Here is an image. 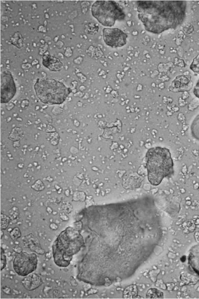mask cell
Wrapping results in <instances>:
<instances>
[{
  "label": "cell",
  "mask_w": 199,
  "mask_h": 299,
  "mask_svg": "<svg viewBox=\"0 0 199 299\" xmlns=\"http://www.w3.org/2000/svg\"><path fill=\"white\" fill-rule=\"evenodd\" d=\"M184 1H138V17L145 29L159 34L180 25L185 17Z\"/></svg>",
  "instance_id": "1"
},
{
  "label": "cell",
  "mask_w": 199,
  "mask_h": 299,
  "mask_svg": "<svg viewBox=\"0 0 199 299\" xmlns=\"http://www.w3.org/2000/svg\"><path fill=\"white\" fill-rule=\"evenodd\" d=\"M173 162L169 150L155 146L148 149L145 154L147 179L153 186L159 185L165 178L174 174Z\"/></svg>",
  "instance_id": "2"
},
{
  "label": "cell",
  "mask_w": 199,
  "mask_h": 299,
  "mask_svg": "<svg viewBox=\"0 0 199 299\" xmlns=\"http://www.w3.org/2000/svg\"><path fill=\"white\" fill-rule=\"evenodd\" d=\"M34 87L37 98L49 105L63 103L71 91L62 82L52 78L38 79Z\"/></svg>",
  "instance_id": "3"
},
{
  "label": "cell",
  "mask_w": 199,
  "mask_h": 299,
  "mask_svg": "<svg viewBox=\"0 0 199 299\" xmlns=\"http://www.w3.org/2000/svg\"><path fill=\"white\" fill-rule=\"evenodd\" d=\"M71 228H67L59 235L53 245V252L55 261L61 259L57 263L58 265L61 260L60 266H62V260L64 261V266L68 265L72 256L79 250L82 245L83 239L77 231Z\"/></svg>",
  "instance_id": "4"
},
{
  "label": "cell",
  "mask_w": 199,
  "mask_h": 299,
  "mask_svg": "<svg viewBox=\"0 0 199 299\" xmlns=\"http://www.w3.org/2000/svg\"><path fill=\"white\" fill-rule=\"evenodd\" d=\"M92 16L104 26L112 27L117 20H123L126 14L113 1H97L91 7Z\"/></svg>",
  "instance_id": "5"
},
{
  "label": "cell",
  "mask_w": 199,
  "mask_h": 299,
  "mask_svg": "<svg viewBox=\"0 0 199 299\" xmlns=\"http://www.w3.org/2000/svg\"><path fill=\"white\" fill-rule=\"evenodd\" d=\"M37 264V258L35 254L21 251L16 254L13 265L18 275L26 276L36 269Z\"/></svg>",
  "instance_id": "6"
},
{
  "label": "cell",
  "mask_w": 199,
  "mask_h": 299,
  "mask_svg": "<svg viewBox=\"0 0 199 299\" xmlns=\"http://www.w3.org/2000/svg\"><path fill=\"white\" fill-rule=\"evenodd\" d=\"M105 43L112 48H119L127 43V34L118 28H105L103 30Z\"/></svg>",
  "instance_id": "7"
},
{
  "label": "cell",
  "mask_w": 199,
  "mask_h": 299,
  "mask_svg": "<svg viewBox=\"0 0 199 299\" xmlns=\"http://www.w3.org/2000/svg\"><path fill=\"white\" fill-rule=\"evenodd\" d=\"M15 93L16 86L11 72H3L1 75V102H8Z\"/></svg>",
  "instance_id": "8"
},
{
  "label": "cell",
  "mask_w": 199,
  "mask_h": 299,
  "mask_svg": "<svg viewBox=\"0 0 199 299\" xmlns=\"http://www.w3.org/2000/svg\"><path fill=\"white\" fill-rule=\"evenodd\" d=\"M192 86L190 76L181 75L172 81L170 88H171L175 91H182L190 89Z\"/></svg>",
  "instance_id": "9"
},
{
  "label": "cell",
  "mask_w": 199,
  "mask_h": 299,
  "mask_svg": "<svg viewBox=\"0 0 199 299\" xmlns=\"http://www.w3.org/2000/svg\"><path fill=\"white\" fill-rule=\"evenodd\" d=\"M42 64L45 67L53 72L60 71L63 65L59 58L49 54L43 56Z\"/></svg>",
  "instance_id": "10"
},
{
  "label": "cell",
  "mask_w": 199,
  "mask_h": 299,
  "mask_svg": "<svg viewBox=\"0 0 199 299\" xmlns=\"http://www.w3.org/2000/svg\"><path fill=\"white\" fill-rule=\"evenodd\" d=\"M22 283L26 289L32 290L39 287L42 280L38 274L31 273L22 280Z\"/></svg>",
  "instance_id": "11"
},
{
  "label": "cell",
  "mask_w": 199,
  "mask_h": 299,
  "mask_svg": "<svg viewBox=\"0 0 199 299\" xmlns=\"http://www.w3.org/2000/svg\"><path fill=\"white\" fill-rule=\"evenodd\" d=\"M191 134L199 141V115L193 121L191 125Z\"/></svg>",
  "instance_id": "12"
},
{
  "label": "cell",
  "mask_w": 199,
  "mask_h": 299,
  "mask_svg": "<svg viewBox=\"0 0 199 299\" xmlns=\"http://www.w3.org/2000/svg\"><path fill=\"white\" fill-rule=\"evenodd\" d=\"M190 68L193 72L199 74V54L193 59L190 65Z\"/></svg>",
  "instance_id": "13"
},
{
  "label": "cell",
  "mask_w": 199,
  "mask_h": 299,
  "mask_svg": "<svg viewBox=\"0 0 199 299\" xmlns=\"http://www.w3.org/2000/svg\"><path fill=\"white\" fill-rule=\"evenodd\" d=\"M10 235L13 240L18 239L21 236L20 229L17 227L13 228L12 231H11Z\"/></svg>",
  "instance_id": "14"
},
{
  "label": "cell",
  "mask_w": 199,
  "mask_h": 299,
  "mask_svg": "<svg viewBox=\"0 0 199 299\" xmlns=\"http://www.w3.org/2000/svg\"><path fill=\"white\" fill-rule=\"evenodd\" d=\"M9 219L6 215H1V229H5L8 225Z\"/></svg>",
  "instance_id": "15"
},
{
  "label": "cell",
  "mask_w": 199,
  "mask_h": 299,
  "mask_svg": "<svg viewBox=\"0 0 199 299\" xmlns=\"http://www.w3.org/2000/svg\"><path fill=\"white\" fill-rule=\"evenodd\" d=\"M6 257L5 254H3L2 248H1V268L2 270L6 266Z\"/></svg>",
  "instance_id": "16"
},
{
  "label": "cell",
  "mask_w": 199,
  "mask_h": 299,
  "mask_svg": "<svg viewBox=\"0 0 199 299\" xmlns=\"http://www.w3.org/2000/svg\"><path fill=\"white\" fill-rule=\"evenodd\" d=\"M193 93L194 95L199 99V79L194 87Z\"/></svg>",
  "instance_id": "17"
},
{
  "label": "cell",
  "mask_w": 199,
  "mask_h": 299,
  "mask_svg": "<svg viewBox=\"0 0 199 299\" xmlns=\"http://www.w3.org/2000/svg\"><path fill=\"white\" fill-rule=\"evenodd\" d=\"M51 225H52V227H52V229H56L57 228V226L56 224L53 223Z\"/></svg>",
  "instance_id": "18"
}]
</instances>
